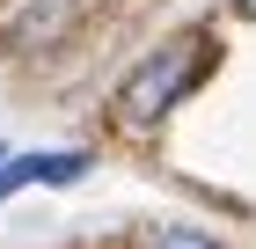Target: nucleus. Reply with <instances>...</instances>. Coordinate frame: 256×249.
Returning <instances> with one entry per match:
<instances>
[{"mask_svg":"<svg viewBox=\"0 0 256 249\" xmlns=\"http://www.w3.org/2000/svg\"><path fill=\"white\" fill-rule=\"evenodd\" d=\"M205 59H212V44L205 37H176V44H154V59H139L132 74H124L118 88V110L124 125H154V117H168V103L190 88L198 74H205Z\"/></svg>","mask_w":256,"mask_h":249,"instance_id":"obj_1","label":"nucleus"},{"mask_svg":"<svg viewBox=\"0 0 256 249\" xmlns=\"http://www.w3.org/2000/svg\"><path fill=\"white\" fill-rule=\"evenodd\" d=\"M88 176V154H8L0 161V198L15 191V183H80Z\"/></svg>","mask_w":256,"mask_h":249,"instance_id":"obj_2","label":"nucleus"},{"mask_svg":"<svg viewBox=\"0 0 256 249\" xmlns=\"http://www.w3.org/2000/svg\"><path fill=\"white\" fill-rule=\"evenodd\" d=\"M146 249H212V242H205V234H190V227H168V234H154Z\"/></svg>","mask_w":256,"mask_h":249,"instance_id":"obj_3","label":"nucleus"},{"mask_svg":"<svg viewBox=\"0 0 256 249\" xmlns=\"http://www.w3.org/2000/svg\"><path fill=\"white\" fill-rule=\"evenodd\" d=\"M234 15H249V22H256V0H234Z\"/></svg>","mask_w":256,"mask_h":249,"instance_id":"obj_4","label":"nucleus"},{"mask_svg":"<svg viewBox=\"0 0 256 249\" xmlns=\"http://www.w3.org/2000/svg\"><path fill=\"white\" fill-rule=\"evenodd\" d=\"M0 161H8V147H0Z\"/></svg>","mask_w":256,"mask_h":249,"instance_id":"obj_5","label":"nucleus"}]
</instances>
